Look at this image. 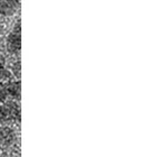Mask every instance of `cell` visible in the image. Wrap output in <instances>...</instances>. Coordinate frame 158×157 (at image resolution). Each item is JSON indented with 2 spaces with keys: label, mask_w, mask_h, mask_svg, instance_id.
<instances>
[{
  "label": "cell",
  "mask_w": 158,
  "mask_h": 157,
  "mask_svg": "<svg viewBox=\"0 0 158 157\" xmlns=\"http://www.w3.org/2000/svg\"><path fill=\"white\" fill-rule=\"evenodd\" d=\"M20 118V108L16 102L9 101V102L0 103V121L8 122L12 120H19Z\"/></svg>",
  "instance_id": "obj_1"
},
{
  "label": "cell",
  "mask_w": 158,
  "mask_h": 157,
  "mask_svg": "<svg viewBox=\"0 0 158 157\" xmlns=\"http://www.w3.org/2000/svg\"><path fill=\"white\" fill-rule=\"evenodd\" d=\"M7 49L11 54H18L21 49V27L20 23H17V25L14 26L6 39Z\"/></svg>",
  "instance_id": "obj_2"
},
{
  "label": "cell",
  "mask_w": 158,
  "mask_h": 157,
  "mask_svg": "<svg viewBox=\"0 0 158 157\" xmlns=\"http://www.w3.org/2000/svg\"><path fill=\"white\" fill-rule=\"evenodd\" d=\"M20 2L19 0H0V16L9 18L18 11Z\"/></svg>",
  "instance_id": "obj_3"
},
{
  "label": "cell",
  "mask_w": 158,
  "mask_h": 157,
  "mask_svg": "<svg viewBox=\"0 0 158 157\" xmlns=\"http://www.w3.org/2000/svg\"><path fill=\"white\" fill-rule=\"evenodd\" d=\"M16 140V134L10 127H0V144L2 146H10Z\"/></svg>",
  "instance_id": "obj_4"
},
{
  "label": "cell",
  "mask_w": 158,
  "mask_h": 157,
  "mask_svg": "<svg viewBox=\"0 0 158 157\" xmlns=\"http://www.w3.org/2000/svg\"><path fill=\"white\" fill-rule=\"evenodd\" d=\"M7 93L14 99H19L20 98V91H21V85L20 81H12L9 82L6 85Z\"/></svg>",
  "instance_id": "obj_5"
},
{
  "label": "cell",
  "mask_w": 158,
  "mask_h": 157,
  "mask_svg": "<svg viewBox=\"0 0 158 157\" xmlns=\"http://www.w3.org/2000/svg\"><path fill=\"white\" fill-rule=\"evenodd\" d=\"M11 72L8 69H6L5 66L0 67V82L9 81L10 78H11Z\"/></svg>",
  "instance_id": "obj_6"
},
{
  "label": "cell",
  "mask_w": 158,
  "mask_h": 157,
  "mask_svg": "<svg viewBox=\"0 0 158 157\" xmlns=\"http://www.w3.org/2000/svg\"><path fill=\"white\" fill-rule=\"evenodd\" d=\"M8 93H7L6 84H3L2 82H0V103H3L6 101Z\"/></svg>",
  "instance_id": "obj_7"
},
{
  "label": "cell",
  "mask_w": 158,
  "mask_h": 157,
  "mask_svg": "<svg viewBox=\"0 0 158 157\" xmlns=\"http://www.w3.org/2000/svg\"><path fill=\"white\" fill-rule=\"evenodd\" d=\"M12 73L17 78L20 76V62H17V63H15L12 65Z\"/></svg>",
  "instance_id": "obj_8"
},
{
  "label": "cell",
  "mask_w": 158,
  "mask_h": 157,
  "mask_svg": "<svg viewBox=\"0 0 158 157\" xmlns=\"http://www.w3.org/2000/svg\"><path fill=\"white\" fill-rule=\"evenodd\" d=\"M5 64H6V57H5V55L0 53V67L5 66Z\"/></svg>",
  "instance_id": "obj_9"
},
{
  "label": "cell",
  "mask_w": 158,
  "mask_h": 157,
  "mask_svg": "<svg viewBox=\"0 0 158 157\" xmlns=\"http://www.w3.org/2000/svg\"><path fill=\"white\" fill-rule=\"evenodd\" d=\"M3 32H5V26H3V24L0 21V36H2Z\"/></svg>",
  "instance_id": "obj_10"
}]
</instances>
